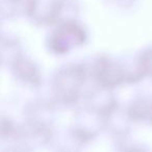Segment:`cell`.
<instances>
[{"mask_svg":"<svg viewBox=\"0 0 152 152\" xmlns=\"http://www.w3.org/2000/svg\"><path fill=\"white\" fill-rule=\"evenodd\" d=\"M87 68L83 65H70L59 70L52 85L55 97L65 103L77 101L87 78Z\"/></svg>","mask_w":152,"mask_h":152,"instance_id":"6da1fadb","label":"cell"},{"mask_svg":"<svg viewBox=\"0 0 152 152\" xmlns=\"http://www.w3.org/2000/svg\"><path fill=\"white\" fill-rule=\"evenodd\" d=\"M87 41V32L75 20L59 23L51 34L49 47L56 54H66L70 49L81 46Z\"/></svg>","mask_w":152,"mask_h":152,"instance_id":"7a4b0ae2","label":"cell"},{"mask_svg":"<svg viewBox=\"0 0 152 152\" xmlns=\"http://www.w3.org/2000/svg\"><path fill=\"white\" fill-rule=\"evenodd\" d=\"M94 77L97 83L103 89H113L123 83H129L130 72L121 64L106 56H101L94 65Z\"/></svg>","mask_w":152,"mask_h":152,"instance_id":"3957f363","label":"cell"},{"mask_svg":"<svg viewBox=\"0 0 152 152\" xmlns=\"http://www.w3.org/2000/svg\"><path fill=\"white\" fill-rule=\"evenodd\" d=\"M11 65L15 76L23 83L34 88L41 85V74L38 67L34 61L24 56L23 54H18Z\"/></svg>","mask_w":152,"mask_h":152,"instance_id":"277c9868","label":"cell"},{"mask_svg":"<svg viewBox=\"0 0 152 152\" xmlns=\"http://www.w3.org/2000/svg\"><path fill=\"white\" fill-rule=\"evenodd\" d=\"M75 3L70 0H53L50 9L43 18V21L47 23H63L66 21L74 20L73 17L76 13Z\"/></svg>","mask_w":152,"mask_h":152,"instance_id":"5b68a950","label":"cell"},{"mask_svg":"<svg viewBox=\"0 0 152 152\" xmlns=\"http://www.w3.org/2000/svg\"><path fill=\"white\" fill-rule=\"evenodd\" d=\"M132 121L148 120L152 122V100H137L130 104L127 110Z\"/></svg>","mask_w":152,"mask_h":152,"instance_id":"8992f818","label":"cell"},{"mask_svg":"<svg viewBox=\"0 0 152 152\" xmlns=\"http://www.w3.org/2000/svg\"><path fill=\"white\" fill-rule=\"evenodd\" d=\"M145 75H150L152 77V49L141 53L137 59L135 71L130 76V83L140 80Z\"/></svg>","mask_w":152,"mask_h":152,"instance_id":"52a82bcc","label":"cell"},{"mask_svg":"<svg viewBox=\"0 0 152 152\" xmlns=\"http://www.w3.org/2000/svg\"><path fill=\"white\" fill-rule=\"evenodd\" d=\"M15 12L25 16H32L37 10L38 0H7Z\"/></svg>","mask_w":152,"mask_h":152,"instance_id":"ba28073f","label":"cell"},{"mask_svg":"<svg viewBox=\"0 0 152 152\" xmlns=\"http://www.w3.org/2000/svg\"><path fill=\"white\" fill-rule=\"evenodd\" d=\"M115 1H118V2H123V3L131 2V0H115Z\"/></svg>","mask_w":152,"mask_h":152,"instance_id":"9c48e42d","label":"cell"}]
</instances>
